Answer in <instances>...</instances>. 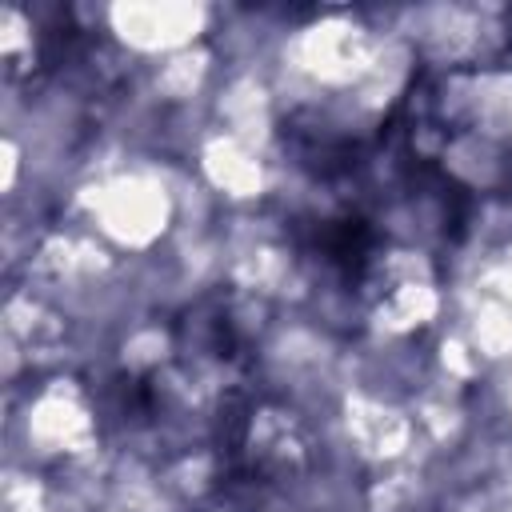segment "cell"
Segmentation results:
<instances>
[]
</instances>
